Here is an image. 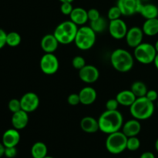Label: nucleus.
<instances>
[{
	"label": "nucleus",
	"instance_id": "obj_1",
	"mask_svg": "<svg viewBox=\"0 0 158 158\" xmlns=\"http://www.w3.org/2000/svg\"><path fill=\"white\" fill-rule=\"evenodd\" d=\"M98 123L99 128L101 132L106 134H110L122 129L123 124V117L118 110H106L99 117Z\"/></svg>",
	"mask_w": 158,
	"mask_h": 158
},
{
	"label": "nucleus",
	"instance_id": "obj_2",
	"mask_svg": "<svg viewBox=\"0 0 158 158\" xmlns=\"http://www.w3.org/2000/svg\"><path fill=\"white\" fill-rule=\"evenodd\" d=\"M134 56L127 49H115L110 54V63L114 69L120 73H127L132 69L134 64Z\"/></svg>",
	"mask_w": 158,
	"mask_h": 158
},
{
	"label": "nucleus",
	"instance_id": "obj_3",
	"mask_svg": "<svg viewBox=\"0 0 158 158\" xmlns=\"http://www.w3.org/2000/svg\"><path fill=\"white\" fill-rule=\"evenodd\" d=\"M155 110L154 102L148 100L146 97H137L130 106V113L133 118L138 120H145L151 118Z\"/></svg>",
	"mask_w": 158,
	"mask_h": 158
},
{
	"label": "nucleus",
	"instance_id": "obj_4",
	"mask_svg": "<svg viewBox=\"0 0 158 158\" xmlns=\"http://www.w3.org/2000/svg\"><path fill=\"white\" fill-rule=\"evenodd\" d=\"M78 29V26L73 23L70 19L66 20L60 23L56 27L53 35L60 44L68 45L74 43Z\"/></svg>",
	"mask_w": 158,
	"mask_h": 158
},
{
	"label": "nucleus",
	"instance_id": "obj_5",
	"mask_svg": "<svg viewBox=\"0 0 158 158\" xmlns=\"http://www.w3.org/2000/svg\"><path fill=\"white\" fill-rule=\"evenodd\" d=\"M97 40V33L90 26H82L78 29L74 43L80 50H89L94 47Z\"/></svg>",
	"mask_w": 158,
	"mask_h": 158
},
{
	"label": "nucleus",
	"instance_id": "obj_6",
	"mask_svg": "<svg viewBox=\"0 0 158 158\" xmlns=\"http://www.w3.org/2000/svg\"><path fill=\"white\" fill-rule=\"evenodd\" d=\"M128 137L121 131L108 134L105 142L106 149L112 154H120L127 149Z\"/></svg>",
	"mask_w": 158,
	"mask_h": 158
},
{
	"label": "nucleus",
	"instance_id": "obj_7",
	"mask_svg": "<svg viewBox=\"0 0 158 158\" xmlns=\"http://www.w3.org/2000/svg\"><path fill=\"white\" fill-rule=\"evenodd\" d=\"M157 54L155 47L151 43H142L134 48V59L141 64L148 65L154 63Z\"/></svg>",
	"mask_w": 158,
	"mask_h": 158
},
{
	"label": "nucleus",
	"instance_id": "obj_8",
	"mask_svg": "<svg viewBox=\"0 0 158 158\" xmlns=\"http://www.w3.org/2000/svg\"><path fill=\"white\" fill-rule=\"evenodd\" d=\"M40 67L46 75H53L59 70L60 62L54 53H45L40 59Z\"/></svg>",
	"mask_w": 158,
	"mask_h": 158
},
{
	"label": "nucleus",
	"instance_id": "obj_9",
	"mask_svg": "<svg viewBox=\"0 0 158 158\" xmlns=\"http://www.w3.org/2000/svg\"><path fill=\"white\" fill-rule=\"evenodd\" d=\"M143 4L142 0H117V6L124 16H131L135 13H140Z\"/></svg>",
	"mask_w": 158,
	"mask_h": 158
},
{
	"label": "nucleus",
	"instance_id": "obj_10",
	"mask_svg": "<svg viewBox=\"0 0 158 158\" xmlns=\"http://www.w3.org/2000/svg\"><path fill=\"white\" fill-rule=\"evenodd\" d=\"M108 30L113 38L120 40L125 39L128 28L126 23L120 18L118 19L111 20L108 24Z\"/></svg>",
	"mask_w": 158,
	"mask_h": 158
},
{
	"label": "nucleus",
	"instance_id": "obj_11",
	"mask_svg": "<svg viewBox=\"0 0 158 158\" xmlns=\"http://www.w3.org/2000/svg\"><path fill=\"white\" fill-rule=\"evenodd\" d=\"M22 110L26 112L32 113L40 106V98L35 93L27 92L20 98Z\"/></svg>",
	"mask_w": 158,
	"mask_h": 158
},
{
	"label": "nucleus",
	"instance_id": "obj_12",
	"mask_svg": "<svg viewBox=\"0 0 158 158\" xmlns=\"http://www.w3.org/2000/svg\"><path fill=\"white\" fill-rule=\"evenodd\" d=\"M143 33L142 28L138 26H133L128 29L127 35L125 36V40L128 46L131 48H136L137 46L143 43Z\"/></svg>",
	"mask_w": 158,
	"mask_h": 158
},
{
	"label": "nucleus",
	"instance_id": "obj_13",
	"mask_svg": "<svg viewBox=\"0 0 158 158\" xmlns=\"http://www.w3.org/2000/svg\"><path fill=\"white\" fill-rule=\"evenodd\" d=\"M79 77L85 83L91 84L98 80L100 77V71L93 65H86L79 70Z\"/></svg>",
	"mask_w": 158,
	"mask_h": 158
},
{
	"label": "nucleus",
	"instance_id": "obj_14",
	"mask_svg": "<svg viewBox=\"0 0 158 158\" xmlns=\"http://www.w3.org/2000/svg\"><path fill=\"white\" fill-rule=\"evenodd\" d=\"M60 43L53 33L46 34L40 41V46L45 53H54V52L56 51Z\"/></svg>",
	"mask_w": 158,
	"mask_h": 158
},
{
	"label": "nucleus",
	"instance_id": "obj_15",
	"mask_svg": "<svg viewBox=\"0 0 158 158\" xmlns=\"http://www.w3.org/2000/svg\"><path fill=\"white\" fill-rule=\"evenodd\" d=\"M121 131L127 137H137L141 131V123L137 119H131L123 123Z\"/></svg>",
	"mask_w": 158,
	"mask_h": 158
},
{
	"label": "nucleus",
	"instance_id": "obj_16",
	"mask_svg": "<svg viewBox=\"0 0 158 158\" xmlns=\"http://www.w3.org/2000/svg\"><path fill=\"white\" fill-rule=\"evenodd\" d=\"M20 141V134L15 128L8 129L2 134V143L6 148L16 147Z\"/></svg>",
	"mask_w": 158,
	"mask_h": 158
},
{
	"label": "nucleus",
	"instance_id": "obj_17",
	"mask_svg": "<svg viewBox=\"0 0 158 158\" xmlns=\"http://www.w3.org/2000/svg\"><path fill=\"white\" fill-rule=\"evenodd\" d=\"M29 115L26 111L20 110L17 112L13 113L11 118V122L13 128L20 131L26 127L29 123Z\"/></svg>",
	"mask_w": 158,
	"mask_h": 158
},
{
	"label": "nucleus",
	"instance_id": "obj_18",
	"mask_svg": "<svg viewBox=\"0 0 158 158\" xmlns=\"http://www.w3.org/2000/svg\"><path fill=\"white\" fill-rule=\"evenodd\" d=\"M80 103L84 106L92 105L96 101L97 94L96 89L92 86H85L79 92Z\"/></svg>",
	"mask_w": 158,
	"mask_h": 158
},
{
	"label": "nucleus",
	"instance_id": "obj_19",
	"mask_svg": "<svg viewBox=\"0 0 158 158\" xmlns=\"http://www.w3.org/2000/svg\"><path fill=\"white\" fill-rule=\"evenodd\" d=\"M69 19L73 23L78 26H85V24L89 21L87 10L81 7L73 8L72 12L69 15Z\"/></svg>",
	"mask_w": 158,
	"mask_h": 158
},
{
	"label": "nucleus",
	"instance_id": "obj_20",
	"mask_svg": "<svg viewBox=\"0 0 158 158\" xmlns=\"http://www.w3.org/2000/svg\"><path fill=\"white\" fill-rule=\"evenodd\" d=\"M80 127L87 134H94L100 131L98 120L89 116H86L82 119L80 121Z\"/></svg>",
	"mask_w": 158,
	"mask_h": 158
},
{
	"label": "nucleus",
	"instance_id": "obj_21",
	"mask_svg": "<svg viewBox=\"0 0 158 158\" xmlns=\"http://www.w3.org/2000/svg\"><path fill=\"white\" fill-rule=\"evenodd\" d=\"M117 102L119 104L123 106H131L135 101L137 97L134 94V93L131 89H124L121 90L116 96Z\"/></svg>",
	"mask_w": 158,
	"mask_h": 158
},
{
	"label": "nucleus",
	"instance_id": "obj_22",
	"mask_svg": "<svg viewBox=\"0 0 158 158\" xmlns=\"http://www.w3.org/2000/svg\"><path fill=\"white\" fill-rule=\"evenodd\" d=\"M144 35L148 36H154L158 34V18L146 19L142 26Z\"/></svg>",
	"mask_w": 158,
	"mask_h": 158
},
{
	"label": "nucleus",
	"instance_id": "obj_23",
	"mask_svg": "<svg viewBox=\"0 0 158 158\" xmlns=\"http://www.w3.org/2000/svg\"><path fill=\"white\" fill-rule=\"evenodd\" d=\"M140 14L145 19L158 18V7L152 3H143L140 9Z\"/></svg>",
	"mask_w": 158,
	"mask_h": 158
},
{
	"label": "nucleus",
	"instance_id": "obj_24",
	"mask_svg": "<svg viewBox=\"0 0 158 158\" xmlns=\"http://www.w3.org/2000/svg\"><path fill=\"white\" fill-rule=\"evenodd\" d=\"M48 148L43 142H35L31 148V155L32 158H44L47 156Z\"/></svg>",
	"mask_w": 158,
	"mask_h": 158
},
{
	"label": "nucleus",
	"instance_id": "obj_25",
	"mask_svg": "<svg viewBox=\"0 0 158 158\" xmlns=\"http://www.w3.org/2000/svg\"><path fill=\"white\" fill-rule=\"evenodd\" d=\"M131 90L134 93V94L137 98V97H145L147 92L148 91V89L147 85L143 82L136 81L133 83V84L131 85Z\"/></svg>",
	"mask_w": 158,
	"mask_h": 158
},
{
	"label": "nucleus",
	"instance_id": "obj_26",
	"mask_svg": "<svg viewBox=\"0 0 158 158\" xmlns=\"http://www.w3.org/2000/svg\"><path fill=\"white\" fill-rule=\"evenodd\" d=\"M89 26L92 28V29L96 33H100V32H103L108 27V24L106 20L103 17L100 16L97 19L90 22Z\"/></svg>",
	"mask_w": 158,
	"mask_h": 158
},
{
	"label": "nucleus",
	"instance_id": "obj_27",
	"mask_svg": "<svg viewBox=\"0 0 158 158\" xmlns=\"http://www.w3.org/2000/svg\"><path fill=\"white\" fill-rule=\"evenodd\" d=\"M21 35L16 32H10L7 33L6 36V45L11 47L18 46L21 43Z\"/></svg>",
	"mask_w": 158,
	"mask_h": 158
},
{
	"label": "nucleus",
	"instance_id": "obj_28",
	"mask_svg": "<svg viewBox=\"0 0 158 158\" xmlns=\"http://www.w3.org/2000/svg\"><path fill=\"white\" fill-rule=\"evenodd\" d=\"M140 140L137 137H131L127 138V149L130 151H136L140 148Z\"/></svg>",
	"mask_w": 158,
	"mask_h": 158
},
{
	"label": "nucleus",
	"instance_id": "obj_29",
	"mask_svg": "<svg viewBox=\"0 0 158 158\" xmlns=\"http://www.w3.org/2000/svg\"><path fill=\"white\" fill-rule=\"evenodd\" d=\"M122 12L120 11V9H119L118 6L116 5V6H112L109 9L107 12V18L110 21L111 20H115L118 19H120L122 16Z\"/></svg>",
	"mask_w": 158,
	"mask_h": 158
},
{
	"label": "nucleus",
	"instance_id": "obj_30",
	"mask_svg": "<svg viewBox=\"0 0 158 158\" xmlns=\"http://www.w3.org/2000/svg\"><path fill=\"white\" fill-rule=\"evenodd\" d=\"M72 65L73 68L80 70L86 65V60L81 56H77L73 57V59L72 60Z\"/></svg>",
	"mask_w": 158,
	"mask_h": 158
},
{
	"label": "nucleus",
	"instance_id": "obj_31",
	"mask_svg": "<svg viewBox=\"0 0 158 158\" xmlns=\"http://www.w3.org/2000/svg\"><path fill=\"white\" fill-rule=\"evenodd\" d=\"M8 107H9V110L12 113V114L22 110L20 100L15 98L10 100H9V103H8Z\"/></svg>",
	"mask_w": 158,
	"mask_h": 158
},
{
	"label": "nucleus",
	"instance_id": "obj_32",
	"mask_svg": "<svg viewBox=\"0 0 158 158\" xmlns=\"http://www.w3.org/2000/svg\"><path fill=\"white\" fill-rule=\"evenodd\" d=\"M73 9L72 2H62L60 6V11L65 15H69Z\"/></svg>",
	"mask_w": 158,
	"mask_h": 158
},
{
	"label": "nucleus",
	"instance_id": "obj_33",
	"mask_svg": "<svg viewBox=\"0 0 158 158\" xmlns=\"http://www.w3.org/2000/svg\"><path fill=\"white\" fill-rule=\"evenodd\" d=\"M67 102L71 106H77L80 103V96L79 94H71L67 97Z\"/></svg>",
	"mask_w": 158,
	"mask_h": 158
},
{
	"label": "nucleus",
	"instance_id": "obj_34",
	"mask_svg": "<svg viewBox=\"0 0 158 158\" xmlns=\"http://www.w3.org/2000/svg\"><path fill=\"white\" fill-rule=\"evenodd\" d=\"M87 14H88V19H89V22L94 21V20L100 18L101 15H100V12L98 11V9H94V8H92V9L87 10Z\"/></svg>",
	"mask_w": 158,
	"mask_h": 158
},
{
	"label": "nucleus",
	"instance_id": "obj_35",
	"mask_svg": "<svg viewBox=\"0 0 158 158\" xmlns=\"http://www.w3.org/2000/svg\"><path fill=\"white\" fill-rule=\"evenodd\" d=\"M119 103L117 99H110L106 103V109L107 110H117L118 109Z\"/></svg>",
	"mask_w": 158,
	"mask_h": 158
},
{
	"label": "nucleus",
	"instance_id": "obj_36",
	"mask_svg": "<svg viewBox=\"0 0 158 158\" xmlns=\"http://www.w3.org/2000/svg\"><path fill=\"white\" fill-rule=\"evenodd\" d=\"M17 155L16 147H9L6 148L5 150V156L7 158H14Z\"/></svg>",
	"mask_w": 158,
	"mask_h": 158
},
{
	"label": "nucleus",
	"instance_id": "obj_37",
	"mask_svg": "<svg viewBox=\"0 0 158 158\" xmlns=\"http://www.w3.org/2000/svg\"><path fill=\"white\" fill-rule=\"evenodd\" d=\"M145 97H146L148 100L154 103V102L158 99V94L155 89H148Z\"/></svg>",
	"mask_w": 158,
	"mask_h": 158
},
{
	"label": "nucleus",
	"instance_id": "obj_38",
	"mask_svg": "<svg viewBox=\"0 0 158 158\" xmlns=\"http://www.w3.org/2000/svg\"><path fill=\"white\" fill-rule=\"evenodd\" d=\"M6 36L7 33L5 32V30L0 29V49H2L6 45Z\"/></svg>",
	"mask_w": 158,
	"mask_h": 158
},
{
	"label": "nucleus",
	"instance_id": "obj_39",
	"mask_svg": "<svg viewBox=\"0 0 158 158\" xmlns=\"http://www.w3.org/2000/svg\"><path fill=\"white\" fill-rule=\"evenodd\" d=\"M140 158H156L155 155L154 153L151 152V151H145L143 152L141 155L140 156Z\"/></svg>",
	"mask_w": 158,
	"mask_h": 158
},
{
	"label": "nucleus",
	"instance_id": "obj_40",
	"mask_svg": "<svg viewBox=\"0 0 158 158\" xmlns=\"http://www.w3.org/2000/svg\"><path fill=\"white\" fill-rule=\"evenodd\" d=\"M5 150H6V147L2 143H0V158L5 156Z\"/></svg>",
	"mask_w": 158,
	"mask_h": 158
},
{
	"label": "nucleus",
	"instance_id": "obj_41",
	"mask_svg": "<svg viewBox=\"0 0 158 158\" xmlns=\"http://www.w3.org/2000/svg\"><path fill=\"white\" fill-rule=\"evenodd\" d=\"M154 66H155V67L157 68V69L158 70V53L157 54V56H156L155 60H154Z\"/></svg>",
	"mask_w": 158,
	"mask_h": 158
},
{
	"label": "nucleus",
	"instance_id": "obj_42",
	"mask_svg": "<svg viewBox=\"0 0 158 158\" xmlns=\"http://www.w3.org/2000/svg\"><path fill=\"white\" fill-rule=\"evenodd\" d=\"M60 2H72L74 1V0H59Z\"/></svg>",
	"mask_w": 158,
	"mask_h": 158
},
{
	"label": "nucleus",
	"instance_id": "obj_43",
	"mask_svg": "<svg viewBox=\"0 0 158 158\" xmlns=\"http://www.w3.org/2000/svg\"><path fill=\"white\" fill-rule=\"evenodd\" d=\"M154 47H155L156 51H157V52L158 53V40H157V41H156L155 44H154Z\"/></svg>",
	"mask_w": 158,
	"mask_h": 158
},
{
	"label": "nucleus",
	"instance_id": "obj_44",
	"mask_svg": "<svg viewBox=\"0 0 158 158\" xmlns=\"http://www.w3.org/2000/svg\"><path fill=\"white\" fill-rule=\"evenodd\" d=\"M155 149H156V151L158 152V138L157 139V140H156V142H155Z\"/></svg>",
	"mask_w": 158,
	"mask_h": 158
},
{
	"label": "nucleus",
	"instance_id": "obj_45",
	"mask_svg": "<svg viewBox=\"0 0 158 158\" xmlns=\"http://www.w3.org/2000/svg\"><path fill=\"white\" fill-rule=\"evenodd\" d=\"M44 158H54V157H51V156H46V157H45Z\"/></svg>",
	"mask_w": 158,
	"mask_h": 158
},
{
	"label": "nucleus",
	"instance_id": "obj_46",
	"mask_svg": "<svg viewBox=\"0 0 158 158\" xmlns=\"http://www.w3.org/2000/svg\"><path fill=\"white\" fill-rule=\"evenodd\" d=\"M157 108H158V101H157Z\"/></svg>",
	"mask_w": 158,
	"mask_h": 158
},
{
	"label": "nucleus",
	"instance_id": "obj_47",
	"mask_svg": "<svg viewBox=\"0 0 158 158\" xmlns=\"http://www.w3.org/2000/svg\"><path fill=\"white\" fill-rule=\"evenodd\" d=\"M128 158H134V157H128Z\"/></svg>",
	"mask_w": 158,
	"mask_h": 158
},
{
	"label": "nucleus",
	"instance_id": "obj_48",
	"mask_svg": "<svg viewBox=\"0 0 158 158\" xmlns=\"http://www.w3.org/2000/svg\"><path fill=\"white\" fill-rule=\"evenodd\" d=\"M142 1H143H143H145V0H142Z\"/></svg>",
	"mask_w": 158,
	"mask_h": 158
}]
</instances>
